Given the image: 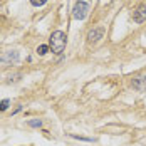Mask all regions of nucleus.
Instances as JSON below:
<instances>
[{
  "instance_id": "39448f33",
  "label": "nucleus",
  "mask_w": 146,
  "mask_h": 146,
  "mask_svg": "<svg viewBox=\"0 0 146 146\" xmlns=\"http://www.w3.org/2000/svg\"><path fill=\"white\" fill-rule=\"evenodd\" d=\"M133 20L136 24H141L146 20V5H139L134 12H133Z\"/></svg>"
},
{
  "instance_id": "0eeeda50",
  "label": "nucleus",
  "mask_w": 146,
  "mask_h": 146,
  "mask_svg": "<svg viewBox=\"0 0 146 146\" xmlns=\"http://www.w3.org/2000/svg\"><path fill=\"white\" fill-rule=\"evenodd\" d=\"M29 126H32V128H40V126H42V121H40V119H30Z\"/></svg>"
},
{
  "instance_id": "423d86ee",
  "label": "nucleus",
  "mask_w": 146,
  "mask_h": 146,
  "mask_svg": "<svg viewBox=\"0 0 146 146\" xmlns=\"http://www.w3.org/2000/svg\"><path fill=\"white\" fill-rule=\"evenodd\" d=\"M17 60H19V52H15V50L7 52V54L2 57V62H17Z\"/></svg>"
},
{
  "instance_id": "1a4fd4ad",
  "label": "nucleus",
  "mask_w": 146,
  "mask_h": 146,
  "mask_svg": "<svg viewBox=\"0 0 146 146\" xmlns=\"http://www.w3.org/2000/svg\"><path fill=\"white\" fill-rule=\"evenodd\" d=\"M9 104H10V101H9V99H3V101L0 102V111H7Z\"/></svg>"
},
{
  "instance_id": "6e6552de",
  "label": "nucleus",
  "mask_w": 146,
  "mask_h": 146,
  "mask_svg": "<svg viewBox=\"0 0 146 146\" xmlns=\"http://www.w3.org/2000/svg\"><path fill=\"white\" fill-rule=\"evenodd\" d=\"M47 52H49V47H47V45H39V49H37V54H39V56H44Z\"/></svg>"
},
{
  "instance_id": "9d476101",
  "label": "nucleus",
  "mask_w": 146,
  "mask_h": 146,
  "mask_svg": "<svg viewBox=\"0 0 146 146\" xmlns=\"http://www.w3.org/2000/svg\"><path fill=\"white\" fill-rule=\"evenodd\" d=\"M45 2H47V0H30V3H32L34 7H42Z\"/></svg>"
},
{
  "instance_id": "20e7f679",
  "label": "nucleus",
  "mask_w": 146,
  "mask_h": 146,
  "mask_svg": "<svg viewBox=\"0 0 146 146\" xmlns=\"http://www.w3.org/2000/svg\"><path fill=\"white\" fill-rule=\"evenodd\" d=\"M133 89H136L138 92H146V76H139V77H134L131 82Z\"/></svg>"
},
{
  "instance_id": "f03ea898",
  "label": "nucleus",
  "mask_w": 146,
  "mask_h": 146,
  "mask_svg": "<svg viewBox=\"0 0 146 146\" xmlns=\"http://www.w3.org/2000/svg\"><path fill=\"white\" fill-rule=\"evenodd\" d=\"M88 12H89V5L86 2H76V5H74V9H72L74 19L84 20V19L88 17Z\"/></svg>"
},
{
  "instance_id": "f257e3e1",
  "label": "nucleus",
  "mask_w": 146,
  "mask_h": 146,
  "mask_svg": "<svg viewBox=\"0 0 146 146\" xmlns=\"http://www.w3.org/2000/svg\"><path fill=\"white\" fill-rule=\"evenodd\" d=\"M50 49L54 54H60L66 49V34L62 30H56L50 35Z\"/></svg>"
},
{
  "instance_id": "7ed1b4c3",
  "label": "nucleus",
  "mask_w": 146,
  "mask_h": 146,
  "mask_svg": "<svg viewBox=\"0 0 146 146\" xmlns=\"http://www.w3.org/2000/svg\"><path fill=\"white\" fill-rule=\"evenodd\" d=\"M102 35H104V27H102V25H98V27H94V29L89 30L88 42L89 44H96L99 39H102Z\"/></svg>"
}]
</instances>
